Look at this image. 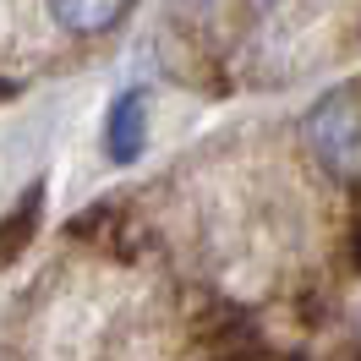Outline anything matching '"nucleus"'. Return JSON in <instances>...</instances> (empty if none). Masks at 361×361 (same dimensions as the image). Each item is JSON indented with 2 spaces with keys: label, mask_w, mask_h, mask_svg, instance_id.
<instances>
[{
  "label": "nucleus",
  "mask_w": 361,
  "mask_h": 361,
  "mask_svg": "<svg viewBox=\"0 0 361 361\" xmlns=\"http://www.w3.org/2000/svg\"><path fill=\"white\" fill-rule=\"evenodd\" d=\"M142 148H148V99L142 93H121L110 104V121H104V154L115 164H137Z\"/></svg>",
  "instance_id": "2"
},
{
  "label": "nucleus",
  "mask_w": 361,
  "mask_h": 361,
  "mask_svg": "<svg viewBox=\"0 0 361 361\" xmlns=\"http://www.w3.org/2000/svg\"><path fill=\"white\" fill-rule=\"evenodd\" d=\"M49 23L71 33V39H99V33H110L126 11H132V0H44Z\"/></svg>",
  "instance_id": "3"
},
{
  "label": "nucleus",
  "mask_w": 361,
  "mask_h": 361,
  "mask_svg": "<svg viewBox=\"0 0 361 361\" xmlns=\"http://www.w3.org/2000/svg\"><path fill=\"white\" fill-rule=\"evenodd\" d=\"M307 137L323 170L334 176H361V99L350 93H329L312 115H307Z\"/></svg>",
  "instance_id": "1"
},
{
  "label": "nucleus",
  "mask_w": 361,
  "mask_h": 361,
  "mask_svg": "<svg viewBox=\"0 0 361 361\" xmlns=\"http://www.w3.org/2000/svg\"><path fill=\"white\" fill-rule=\"evenodd\" d=\"M39 208H44V192L33 186L23 203H17L11 214H6V219H0V269H6V263H17V257L27 252L33 230H39Z\"/></svg>",
  "instance_id": "4"
}]
</instances>
